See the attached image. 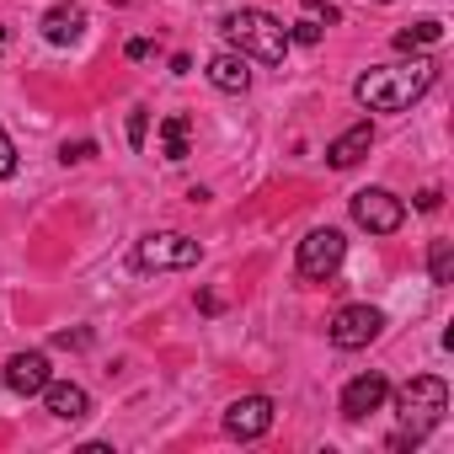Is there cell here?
I'll use <instances>...</instances> for the list:
<instances>
[{"label":"cell","mask_w":454,"mask_h":454,"mask_svg":"<svg viewBox=\"0 0 454 454\" xmlns=\"http://www.w3.org/2000/svg\"><path fill=\"white\" fill-rule=\"evenodd\" d=\"M433 81H438V65H433V59H411V65H385V70L358 75L353 97H358V107H369V113H406L417 97L433 91Z\"/></svg>","instance_id":"1"},{"label":"cell","mask_w":454,"mask_h":454,"mask_svg":"<svg viewBox=\"0 0 454 454\" xmlns=\"http://www.w3.org/2000/svg\"><path fill=\"white\" fill-rule=\"evenodd\" d=\"M395 411H401V433L390 438V449H417V443L443 422V411H449V385H443L438 374H417V380L401 385Z\"/></svg>","instance_id":"2"},{"label":"cell","mask_w":454,"mask_h":454,"mask_svg":"<svg viewBox=\"0 0 454 454\" xmlns=\"http://www.w3.org/2000/svg\"><path fill=\"white\" fill-rule=\"evenodd\" d=\"M219 33L231 38V49L236 54H247V59H257V65H284V54H289V27L278 22V17H268V12H231L219 22Z\"/></svg>","instance_id":"3"},{"label":"cell","mask_w":454,"mask_h":454,"mask_svg":"<svg viewBox=\"0 0 454 454\" xmlns=\"http://www.w3.org/2000/svg\"><path fill=\"white\" fill-rule=\"evenodd\" d=\"M198 257H203V247H198L192 236H176V231H166V236H145V241L134 247V268H145V273L192 268Z\"/></svg>","instance_id":"4"},{"label":"cell","mask_w":454,"mask_h":454,"mask_svg":"<svg viewBox=\"0 0 454 454\" xmlns=\"http://www.w3.org/2000/svg\"><path fill=\"white\" fill-rule=\"evenodd\" d=\"M353 219L369 236H395L406 224V203L395 192H385V187H364V192H353Z\"/></svg>","instance_id":"5"},{"label":"cell","mask_w":454,"mask_h":454,"mask_svg":"<svg viewBox=\"0 0 454 454\" xmlns=\"http://www.w3.org/2000/svg\"><path fill=\"white\" fill-rule=\"evenodd\" d=\"M342 257H348V241H342V231H332V224H321V231H310L305 241H300V278H332L337 268H342Z\"/></svg>","instance_id":"6"},{"label":"cell","mask_w":454,"mask_h":454,"mask_svg":"<svg viewBox=\"0 0 454 454\" xmlns=\"http://www.w3.org/2000/svg\"><path fill=\"white\" fill-rule=\"evenodd\" d=\"M380 326H385V316H380L374 305H342L326 332H332V342H337L342 353H358V348H369V342L380 337Z\"/></svg>","instance_id":"7"},{"label":"cell","mask_w":454,"mask_h":454,"mask_svg":"<svg viewBox=\"0 0 454 454\" xmlns=\"http://www.w3.org/2000/svg\"><path fill=\"white\" fill-rule=\"evenodd\" d=\"M385 395H390V380L385 374H358V380L342 385V417L348 422H364L369 411L385 406Z\"/></svg>","instance_id":"8"},{"label":"cell","mask_w":454,"mask_h":454,"mask_svg":"<svg viewBox=\"0 0 454 454\" xmlns=\"http://www.w3.org/2000/svg\"><path fill=\"white\" fill-rule=\"evenodd\" d=\"M273 427V401L268 395H241L231 411H224V433L231 438H262Z\"/></svg>","instance_id":"9"},{"label":"cell","mask_w":454,"mask_h":454,"mask_svg":"<svg viewBox=\"0 0 454 454\" xmlns=\"http://www.w3.org/2000/svg\"><path fill=\"white\" fill-rule=\"evenodd\" d=\"M49 380H54V374H49V353L27 348V353H12V358H6V385H12L17 395H38Z\"/></svg>","instance_id":"10"},{"label":"cell","mask_w":454,"mask_h":454,"mask_svg":"<svg viewBox=\"0 0 454 454\" xmlns=\"http://www.w3.org/2000/svg\"><path fill=\"white\" fill-rule=\"evenodd\" d=\"M43 401H49V411L59 417V422H81L86 411H91V395L75 385V380H49L43 390H38Z\"/></svg>","instance_id":"11"},{"label":"cell","mask_w":454,"mask_h":454,"mask_svg":"<svg viewBox=\"0 0 454 454\" xmlns=\"http://www.w3.org/2000/svg\"><path fill=\"white\" fill-rule=\"evenodd\" d=\"M369 145H374V129H369V123H353L348 134H337V139L326 145V160H332L337 171H348V166H358V160L369 155Z\"/></svg>","instance_id":"12"},{"label":"cell","mask_w":454,"mask_h":454,"mask_svg":"<svg viewBox=\"0 0 454 454\" xmlns=\"http://www.w3.org/2000/svg\"><path fill=\"white\" fill-rule=\"evenodd\" d=\"M208 81H214L219 91H247V86H252L247 54H236V49H224V54H214V59H208Z\"/></svg>","instance_id":"13"},{"label":"cell","mask_w":454,"mask_h":454,"mask_svg":"<svg viewBox=\"0 0 454 454\" xmlns=\"http://www.w3.org/2000/svg\"><path fill=\"white\" fill-rule=\"evenodd\" d=\"M81 27H86V12H81V6H54V12L43 17V38H49L54 49L75 43V38H81Z\"/></svg>","instance_id":"14"},{"label":"cell","mask_w":454,"mask_h":454,"mask_svg":"<svg viewBox=\"0 0 454 454\" xmlns=\"http://www.w3.org/2000/svg\"><path fill=\"white\" fill-rule=\"evenodd\" d=\"M187 150H192V118L187 113H171L160 123V155L166 160H187Z\"/></svg>","instance_id":"15"},{"label":"cell","mask_w":454,"mask_h":454,"mask_svg":"<svg viewBox=\"0 0 454 454\" xmlns=\"http://www.w3.org/2000/svg\"><path fill=\"white\" fill-rule=\"evenodd\" d=\"M433 43H443V22H433V17H427V22H411V27L395 33V49H401V54H411V49H433Z\"/></svg>","instance_id":"16"},{"label":"cell","mask_w":454,"mask_h":454,"mask_svg":"<svg viewBox=\"0 0 454 454\" xmlns=\"http://www.w3.org/2000/svg\"><path fill=\"white\" fill-rule=\"evenodd\" d=\"M427 273H433V284H449V278H454V247H449V241H433Z\"/></svg>","instance_id":"17"},{"label":"cell","mask_w":454,"mask_h":454,"mask_svg":"<svg viewBox=\"0 0 454 454\" xmlns=\"http://www.w3.org/2000/svg\"><path fill=\"white\" fill-rule=\"evenodd\" d=\"M321 33H326V27L305 17V22H294V27H289V43H321Z\"/></svg>","instance_id":"18"},{"label":"cell","mask_w":454,"mask_h":454,"mask_svg":"<svg viewBox=\"0 0 454 454\" xmlns=\"http://www.w3.org/2000/svg\"><path fill=\"white\" fill-rule=\"evenodd\" d=\"M91 155H97V145H91V139H75V145H65V150H59V160H65V166H81V160H91Z\"/></svg>","instance_id":"19"},{"label":"cell","mask_w":454,"mask_h":454,"mask_svg":"<svg viewBox=\"0 0 454 454\" xmlns=\"http://www.w3.org/2000/svg\"><path fill=\"white\" fill-rule=\"evenodd\" d=\"M145 129H150V113H145V107H134V113H129V145H134V150L145 145Z\"/></svg>","instance_id":"20"},{"label":"cell","mask_w":454,"mask_h":454,"mask_svg":"<svg viewBox=\"0 0 454 454\" xmlns=\"http://www.w3.org/2000/svg\"><path fill=\"white\" fill-rule=\"evenodd\" d=\"M300 6H305V12H310V22H321V27H326V22H337V6H332V0H300Z\"/></svg>","instance_id":"21"},{"label":"cell","mask_w":454,"mask_h":454,"mask_svg":"<svg viewBox=\"0 0 454 454\" xmlns=\"http://www.w3.org/2000/svg\"><path fill=\"white\" fill-rule=\"evenodd\" d=\"M12 171H17V145L6 139V129H0V182H6Z\"/></svg>","instance_id":"22"},{"label":"cell","mask_w":454,"mask_h":454,"mask_svg":"<svg viewBox=\"0 0 454 454\" xmlns=\"http://www.w3.org/2000/svg\"><path fill=\"white\" fill-rule=\"evenodd\" d=\"M438 203H443V192H438V187H427V192H417V208H422V214H438Z\"/></svg>","instance_id":"23"},{"label":"cell","mask_w":454,"mask_h":454,"mask_svg":"<svg viewBox=\"0 0 454 454\" xmlns=\"http://www.w3.org/2000/svg\"><path fill=\"white\" fill-rule=\"evenodd\" d=\"M59 348H86V332H59Z\"/></svg>","instance_id":"24"},{"label":"cell","mask_w":454,"mask_h":454,"mask_svg":"<svg viewBox=\"0 0 454 454\" xmlns=\"http://www.w3.org/2000/svg\"><path fill=\"white\" fill-rule=\"evenodd\" d=\"M374 6H390V0H374Z\"/></svg>","instance_id":"25"}]
</instances>
